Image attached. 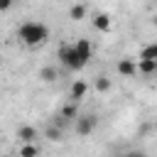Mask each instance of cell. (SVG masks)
Segmentation results:
<instances>
[{
  "label": "cell",
  "instance_id": "ba28073f",
  "mask_svg": "<svg viewBox=\"0 0 157 157\" xmlns=\"http://www.w3.org/2000/svg\"><path fill=\"white\" fill-rule=\"evenodd\" d=\"M39 78H42L44 83H52V81H56V78H59V71H56V66H44V69L39 71Z\"/></svg>",
  "mask_w": 157,
  "mask_h": 157
},
{
  "label": "cell",
  "instance_id": "2e32d148",
  "mask_svg": "<svg viewBox=\"0 0 157 157\" xmlns=\"http://www.w3.org/2000/svg\"><path fill=\"white\" fill-rule=\"evenodd\" d=\"M12 2H15V0H0V12L10 10V7H12Z\"/></svg>",
  "mask_w": 157,
  "mask_h": 157
},
{
  "label": "cell",
  "instance_id": "30bf717a",
  "mask_svg": "<svg viewBox=\"0 0 157 157\" xmlns=\"http://www.w3.org/2000/svg\"><path fill=\"white\" fill-rule=\"evenodd\" d=\"M20 157H39V147H37L34 142H22Z\"/></svg>",
  "mask_w": 157,
  "mask_h": 157
},
{
  "label": "cell",
  "instance_id": "ac0fdd59",
  "mask_svg": "<svg viewBox=\"0 0 157 157\" xmlns=\"http://www.w3.org/2000/svg\"><path fill=\"white\" fill-rule=\"evenodd\" d=\"M2 157H10V155H2Z\"/></svg>",
  "mask_w": 157,
  "mask_h": 157
},
{
  "label": "cell",
  "instance_id": "7c38bea8",
  "mask_svg": "<svg viewBox=\"0 0 157 157\" xmlns=\"http://www.w3.org/2000/svg\"><path fill=\"white\" fill-rule=\"evenodd\" d=\"M44 137H47L49 142H59V140H61V128H59V125H49L47 132H44Z\"/></svg>",
  "mask_w": 157,
  "mask_h": 157
},
{
  "label": "cell",
  "instance_id": "e0dca14e",
  "mask_svg": "<svg viewBox=\"0 0 157 157\" xmlns=\"http://www.w3.org/2000/svg\"><path fill=\"white\" fill-rule=\"evenodd\" d=\"M128 157H147V155H142V152H128Z\"/></svg>",
  "mask_w": 157,
  "mask_h": 157
},
{
  "label": "cell",
  "instance_id": "9c48e42d",
  "mask_svg": "<svg viewBox=\"0 0 157 157\" xmlns=\"http://www.w3.org/2000/svg\"><path fill=\"white\" fill-rule=\"evenodd\" d=\"M155 69H157V59H140L137 61V71H142V74H155Z\"/></svg>",
  "mask_w": 157,
  "mask_h": 157
},
{
  "label": "cell",
  "instance_id": "277c9868",
  "mask_svg": "<svg viewBox=\"0 0 157 157\" xmlns=\"http://www.w3.org/2000/svg\"><path fill=\"white\" fill-rule=\"evenodd\" d=\"M115 69H118V74H120V76H125V78H130V76H135V74H137V64H135L132 59H120Z\"/></svg>",
  "mask_w": 157,
  "mask_h": 157
},
{
  "label": "cell",
  "instance_id": "3957f363",
  "mask_svg": "<svg viewBox=\"0 0 157 157\" xmlns=\"http://www.w3.org/2000/svg\"><path fill=\"white\" fill-rule=\"evenodd\" d=\"M96 125H98V118H96L93 113H86V115H76V132H78L81 137L91 135V132L96 130Z\"/></svg>",
  "mask_w": 157,
  "mask_h": 157
},
{
  "label": "cell",
  "instance_id": "8992f818",
  "mask_svg": "<svg viewBox=\"0 0 157 157\" xmlns=\"http://www.w3.org/2000/svg\"><path fill=\"white\" fill-rule=\"evenodd\" d=\"M17 137H20V142H34V140L39 137V132H37V128H32V125H22V128L17 130Z\"/></svg>",
  "mask_w": 157,
  "mask_h": 157
},
{
  "label": "cell",
  "instance_id": "6da1fadb",
  "mask_svg": "<svg viewBox=\"0 0 157 157\" xmlns=\"http://www.w3.org/2000/svg\"><path fill=\"white\" fill-rule=\"evenodd\" d=\"M17 37L27 47H39V44H44L49 39V27L42 25V22H25V25H20Z\"/></svg>",
  "mask_w": 157,
  "mask_h": 157
},
{
  "label": "cell",
  "instance_id": "4fadbf2b",
  "mask_svg": "<svg viewBox=\"0 0 157 157\" xmlns=\"http://www.w3.org/2000/svg\"><path fill=\"white\" fill-rule=\"evenodd\" d=\"M108 88H110V78H108V76H98V78H96V91H98V93H105Z\"/></svg>",
  "mask_w": 157,
  "mask_h": 157
},
{
  "label": "cell",
  "instance_id": "5bb4252c",
  "mask_svg": "<svg viewBox=\"0 0 157 157\" xmlns=\"http://www.w3.org/2000/svg\"><path fill=\"white\" fill-rule=\"evenodd\" d=\"M140 59H157V47H155V44H147V47L142 49Z\"/></svg>",
  "mask_w": 157,
  "mask_h": 157
},
{
  "label": "cell",
  "instance_id": "8fae6325",
  "mask_svg": "<svg viewBox=\"0 0 157 157\" xmlns=\"http://www.w3.org/2000/svg\"><path fill=\"white\" fill-rule=\"evenodd\" d=\"M69 17L71 20H83L86 17V5H81V2H76V5H71V10H69Z\"/></svg>",
  "mask_w": 157,
  "mask_h": 157
},
{
  "label": "cell",
  "instance_id": "9a60e30c",
  "mask_svg": "<svg viewBox=\"0 0 157 157\" xmlns=\"http://www.w3.org/2000/svg\"><path fill=\"white\" fill-rule=\"evenodd\" d=\"M78 115V110H76V103L71 101L69 105H64V110H61V118H76Z\"/></svg>",
  "mask_w": 157,
  "mask_h": 157
},
{
  "label": "cell",
  "instance_id": "5b68a950",
  "mask_svg": "<svg viewBox=\"0 0 157 157\" xmlns=\"http://www.w3.org/2000/svg\"><path fill=\"white\" fill-rule=\"evenodd\" d=\"M86 91H88V86H86V81H81V78H76L74 83H71V91H69V98L74 101V103H78L83 96H86Z\"/></svg>",
  "mask_w": 157,
  "mask_h": 157
},
{
  "label": "cell",
  "instance_id": "7a4b0ae2",
  "mask_svg": "<svg viewBox=\"0 0 157 157\" xmlns=\"http://www.w3.org/2000/svg\"><path fill=\"white\" fill-rule=\"evenodd\" d=\"M59 61H61L69 71H78V69H83V66H86V64L78 59V54L74 52V47H71V44H64V47L59 49Z\"/></svg>",
  "mask_w": 157,
  "mask_h": 157
},
{
  "label": "cell",
  "instance_id": "52a82bcc",
  "mask_svg": "<svg viewBox=\"0 0 157 157\" xmlns=\"http://www.w3.org/2000/svg\"><path fill=\"white\" fill-rule=\"evenodd\" d=\"M93 27H96V29H101V32L110 29V17H108L105 12H98V15L93 17Z\"/></svg>",
  "mask_w": 157,
  "mask_h": 157
}]
</instances>
